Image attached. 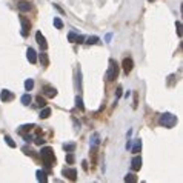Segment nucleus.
I'll use <instances>...</instances> for the list:
<instances>
[{
	"instance_id": "obj_1",
	"label": "nucleus",
	"mask_w": 183,
	"mask_h": 183,
	"mask_svg": "<svg viewBox=\"0 0 183 183\" xmlns=\"http://www.w3.org/2000/svg\"><path fill=\"white\" fill-rule=\"evenodd\" d=\"M40 159L45 165V171L48 174H51V166L55 163V155H54V149L51 146H45L40 149Z\"/></svg>"
},
{
	"instance_id": "obj_2",
	"label": "nucleus",
	"mask_w": 183,
	"mask_h": 183,
	"mask_svg": "<svg viewBox=\"0 0 183 183\" xmlns=\"http://www.w3.org/2000/svg\"><path fill=\"white\" fill-rule=\"evenodd\" d=\"M159 125L165 126V128H174L177 125V117L174 114H171V112H163L159 117Z\"/></svg>"
},
{
	"instance_id": "obj_3",
	"label": "nucleus",
	"mask_w": 183,
	"mask_h": 183,
	"mask_svg": "<svg viewBox=\"0 0 183 183\" xmlns=\"http://www.w3.org/2000/svg\"><path fill=\"white\" fill-rule=\"evenodd\" d=\"M119 65H117V62L115 60H109V68H108V73H106V79H108V82H114L117 77H119Z\"/></svg>"
},
{
	"instance_id": "obj_4",
	"label": "nucleus",
	"mask_w": 183,
	"mask_h": 183,
	"mask_svg": "<svg viewBox=\"0 0 183 183\" xmlns=\"http://www.w3.org/2000/svg\"><path fill=\"white\" fill-rule=\"evenodd\" d=\"M20 23H22V36L26 37L28 34H29V31H31V22H29L26 17L20 16Z\"/></svg>"
},
{
	"instance_id": "obj_5",
	"label": "nucleus",
	"mask_w": 183,
	"mask_h": 183,
	"mask_svg": "<svg viewBox=\"0 0 183 183\" xmlns=\"http://www.w3.org/2000/svg\"><path fill=\"white\" fill-rule=\"evenodd\" d=\"M62 174H63L68 180H71V182H75V180H77V169H74V168H63Z\"/></svg>"
},
{
	"instance_id": "obj_6",
	"label": "nucleus",
	"mask_w": 183,
	"mask_h": 183,
	"mask_svg": "<svg viewBox=\"0 0 183 183\" xmlns=\"http://www.w3.org/2000/svg\"><path fill=\"white\" fill-rule=\"evenodd\" d=\"M122 68H123V73L125 74L131 73V71H132V68H134V62H132V58L125 57V58H123V62H122Z\"/></svg>"
},
{
	"instance_id": "obj_7",
	"label": "nucleus",
	"mask_w": 183,
	"mask_h": 183,
	"mask_svg": "<svg viewBox=\"0 0 183 183\" xmlns=\"http://www.w3.org/2000/svg\"><path fill=\"white\" fill-rule=\"evenodd\" d=\"M36 40H37V43H38V46H40L42 51H46V49H48V43H46L45 37H43V34H42L40 31L36 33Z\"/></svg>"
},
{
	"instance_id": "obj_8",
	"label": "nucleus",
	"mask_w": 183,
	"mask_h": 183,
	"mask_svg": "<svg viewBox=\"0 0 183 183\" xmlns=\"http://www.w3.org/2000/svg\"><path fill=\"white\" fill-rule=\"evenodd\" d=\"M26 57H28V60H29V63H33V65H36L37 63V53L34 48H28L26 49Z\"/></svg>"
},
{
	"instance_id": "obj_9",
	"label": "nucleus",
	"mask_w": 183,
	"mask_h": 183,
	"mask_svg": "<svg viewBox=\"0 0 183 183\" xmlns=\"http://www.w3.org/2000/svg\"><path fill=\"white\" fill-rule=\"evenodd\" d=\"M14 99V94L11 91H8V89H3V91L0 92V100L2 102H5V103H8V102H11Z\"/></svg>"
},
{
	"instance_id": "obj_10",
	"label": "nucleus",
	"mask_w": 183,
	"mask_h": 183,
	"mask_svg": "<svg viewBox=\"0 0 183 183\" xmlns=\"http://www.w3.org/2000/svg\"><path fill=\"white\" fill-rule=\"evenodd\" d=\"M140 168H142V157L140 155H135L132 159V162H131V169L132 171H139Z\"/></svg>"
},
{
	"instance_id": "obj_11",
	"label": "nucleus",
	"mask_w": 183,
	"mask_h": 183,
	"mask_svg": "<svg viewBox=\"0 0 183 183\" xmlns=\"http://www.w3.org/2000/svg\"><path fill=\"white\" fill-rule=\"evenodd\" d=\"M17 6H18V11H22V13H28V11L33 9V5L28 3V2H25V0H20V3H18Z\"/></svg>"
},
{
	"instance_id": "obj_12",
	"label": "nucleus",
	"mask_w": 183,
	"mask_h": 183,
	"mask_svg": "<svg viewBox=\"0 0 183 183\" xmlns=\"http://www.w3.org/2000/svg\"><path fill=\"white\" fill-rule=\"evenodd\" d=\"M43 94H45L46 97H49V99H54L55 95H57V89L53 88V86H48V85H46V86L43 88Z\"/></svg>"
},
{
	"instance_id": "obj_13",
	"label": "nucleus",
	"mask_w": 183,
	"mask_h": 183,
	"mask_svg": "<svg viewBox=\"0 0 183 183\" xmlns=\"http://www.w3.org/2000/svg\"><path fill=\"white\" fill-rule=\"evenodd\" d=\"M36 175H37V180L38 182H42V183H46L48 182V172L46 171H43V169H38L36 172Z\"/></svg>"
},
{
	"instance_id": "obj_14",
	"label": "nucleus",
	"mask_w": 183,
	"mask_h": 183,
	"mask_svg": "<svg viewBox=\"0 0 183 183\" xmlns=\"http://www.w3.org/2000/svg\"><path fill=\"white\" fill-rule=\"evenodd\" d=\"M142 149V139H135L134 145H131V152L132 154H139Z\"/></svg>"
},
{
	"instance_id": "obj_15",
	"label": "nucleus",
	"mask_w": 183,
	"mask_h": 183,
	"mask_svg": "<svg viewBox=\"0 0 183 183\" xmlns=\"http://www.w3.org/2000/svg\"><path fill=\"white\" fill-rule=\"evenodd\" d=\"M49 115H51V108H48V106H43V109L40 111V114H38L40 119H48Z\"/></svg>"
},
{
	"instance_id": "obj_16",
	"label": "nucleus",
	"mask_w": 183,
	"mask_h": 183,
	"mask_svg": "<svg viewBox=\"0 0 183 183\" xmlns=\"http://www.w3.org/2000/svg\"><path fill=\"white\" fill-rule=\"evenodd\" d=\"M33 128H34V125H33V123H29V125H23L22 128H18V129H17V132L20 134V135H23L25 132H29V131H31Z\"/></svg>"
},
{
	"instance_id": "obj_17",
	"label": "nucleus",
	"mask_w": 183,
	"mask_h": 183,
	"mask_svg": "<svg viewBox=\"0 0 183 183\" xmlns=\"http://www.w3.org/2000/svg\"><path fill=\"white\" fill-rule=\"evenodd\" d=\"M40 63L43 66H48L49 65V58H48V54L46 53H40Z\"/></svg>"
},
{
	"instance_id": "obj_18",
	"label": "nucleus",
	"mask_w": 183,
	"mask_h": 183,
	"mask_svg": "<svg viewBox=\"0 0 183 183\" xmlns=\"http://www.w3.org/2000/svg\"><path fill=\"white\" fill-rule=\"evenodd\" d=\"M126 183H134V182H137V175L135 174H132V172H129V174H126L125 175V179H123Z\"/></svg>"
},
{
	"instance_id": "obj_19",
	"label": "nucleus",
	"mask_w": 183,
	"mask_h": 183,
	"mask_svg": "<svg viewBox=\"0 0 183 183\" xmlns=\"http://www.w3.org/2000/svg\"><path fill=\"white\" fill-rule=\"evenodd\" d=\"M75 106H77L80 111H85V105H83V100H82V97H80V95H77V97H75Z\"/></svg>"
},
{
	"instance_id": "obj_20",
	"label": "nucleus",
	"mask_w": 183,
	"mask_h": 183,
	"mask_svg": "<svg viewBox=\"0 0 183 183\" xmlns=\"http://www.w3.org/2000/svg\"><path fill=\"white\" fill-rule=\"evenodd\" d=\"M20 100H22V103H23L25 106H28V105L31 103V100H33V99H31V95H29V94H25V95H22V99H20Z\"/></svg>"
},
{
	"instance_id": "obj_21",
	"label": "nucleus",
	"mask_w": 183,
	"mask_h": 183,
	"mask_svg": "<svg viewBox=\"0 0 183 183\" xmlns=\"http://www.w3.org/2000/svg\"><path fill=\"white\" fill-rule=\"evenodd\" d=\"M25 88H26V91H31V89L34 88V80H33V79L25 80Z\"/></svg>"
},
{
	"instance_id": "obj_22",
	"label": "nucleus",
	"mask_w": 183,
	"mask_h": 183,
	"mask_svg": "<svg viewBox=\"0 0 183 183\" xmlns=\"http://www.w3.org/2000/svg\"><path fill=\"white\" fill-rule=\"evenodd\" d=\"M99 40H100V38L97 36H89L86 38V43H88V45H95V43H99Z\"/></svg>"
},
{
	"instance_id": "obj_23",
	"label": "nucleus",
	"mask_w": 183,
	"mask_h": 183,
	"mask_svg": "<svg viewBox=\"0 0 183 183\" xmlns=\"http://www.w3.org/2000/svg\"><path fill=\"white\" fill-rule=\"evenodd\" d=\"M74 149H75V143H65V145H63V151L73 152Z\"/></svg>"
},
{
	"instance_id": "obj_24",
	"label": "nucleus",
	"mask_w": 183,
	"mask_h": 183,
	"mask_svg": "<svg viewBox=\"0 0 183 183\" xmlns=\"http://www.w3.org/2000/svg\"><path fill=\"white\" fill-rule=\"evenodd\" d=\"M53 23H54V26L57 28V29H62V28H63V22H62V20H60L58 17H54Z\"/></svg>"
},
{
	"instance_id": "obj_25",
	"label": "nucleus",
	"mask_w": 183,
	"mask_h": 183,
	"mask_svg": "<svg viewBox=\"0 0 183 183\" xmlns=\"http://www.w3.org/2000/svg\"><path fill=\"white\" fill-rule=\"evenodd\" d=\"M5 142H6V145L9 148H16V142H14L9 135H5Z\"/></svg>"
},
{
	"instance_id": "obj_26",
	"label": "nucleus",
	"mask_w": 183,
	"mask_h": 183,
	"mask_svg": "<svg viewBox=\"0 0 183 183\" xmlns=\"http://www.w3.org/2000/svg\"><path fill=\"white\" fill-rule=\"evenodd\" d=\"M83 42H85V36H82V34H75L73 43H83Z\"/></svg>"
},
{
	"instance_id": "obj_27",
	"label": "nucleus",
	"mask_w": 183,
	"mask_h": 183,
	"mask_svg": "<svg viewBox=\"0 0 183 183\" xmlns=\"http://www.w3.org/2000/svg\"><path fill=\"white\" fill-rule=\"evenodd\" d=\"M36 100H37V105H38V106H46V102H45V99H43L42 95H37Z\"/></svg>"
},
{
	"instance_id": "obj_28",
	"label": "nucleus",
	"mask_w": 183,
	"mask_h": 183,
	"mask_svg": "<svg viewBox=\"0 0 183 183\" xmlns=\"http://www.w3.org/2000/svg\"><path fill=\"white\" fill-rule=\"evenodd\" d=\"M66 163H68V165H73L74 163V154L73 152H69V154L66 155Z\"/></svg>"
},
{
	"instance_id": "obj_29",
	"label": "nucleus",
	"mask_w": 183,
	"mask_h": 183,
	"mask_svg": "<svg viewBox=\"0 0 183 183\" xmlns=\"http://www.w3.org/2000/svg\"><path fill=\"white\" fill-rule=\"evenodd\" d=\"M175 28H177L179 37H182V22H175Z\"/></svg>"
},
{
	"instance_id": "obj_30",
	"label": "nucleus",
	"mask_w": 183,
	"mask_h": 183,
	"mask_svg": "<svg viewBox=\"0 0 183 183\" xmlns=\"http://www.w3.org/2000/svg\"><path fill=\"white\" fill-rule=\"evenodd\" d=\"M34 139H36V140H34L36 145H38V146H40V145H45V139H42V137H34Z\"/></svg>"
},
{
	"instance_id": "obj_31",
	"label": "nucleus",
	"mask_w": 183,
	"mask_h": 183,
	"mask_svg": "<svg viewBox=\"0 0 183 183\" xmlns=\"http://www.w3.org/2000/svg\"><path fill=\"white\" fill-rule=\"evenodd\" d=\"M120 95H122V86H119V88L115 89V100H119Z\"/></svg>"
},
{
	"instance_id": "obj_32",
	"label": "nucleus",
	"mask_w": 183,
	"mask_h": 183,
	"mask_svg": "<svg viewBox=\"0 0 183 183\" xmlns=\"http://www.w3.org/2000/svg\"><path fill=\"white\" fill-rule=\"evenodd\" d=\"M33 139H34V137H33L31 134H23V140H25V142H31Z\"/></svg>"
},
{
	"instance_id": "obj_33",
	"label": "nucleus",
	"mask_w": 183,
	"mask_h": 183,
	"mask_svg": "<svg viewBox=\"0 0 183 183\" xmlns=\"http://www.w3.org/2000/svg\"><path fill=\"white\" fill-rule=\"evenodd\" d=\"M23 152H25L26 155H33V149H31V148H28V146L23 148Z\"/></svg>"
},
{
	"instance_id": "obj_34",
	"label": "nucleus",
	"mask_w": 183,
	"mask_h": 183,
	"mask_svg": "<svg viewBox=\"0 0 183 183\" xmlns=\"http://www.w3.org/2000/svg\"><path fill=\"white\" fill-rule=\"evenodd\" d=\"M137 102H139V95H137V94H134V105H132V108H134V109L137 108Z\"/></svg>"
},
{
	"instance_id": "obj_35",
	"label": "nucleus",
	"mask_w": 183,
	"mask_h": 183,
	"mask_svg": "<svg viewBox=\"0 0 183 183\" xmlns=\"http://www.w3.org/2000/svg\"><path fill=\"white\" fill-rule=\"evenodd\" d=\"M82 166H83V169H85V171H88V162H86V160H83V162H82Z\"/></svg>"
},
{
	"instance_id": "obj_36",
	"label": "nucleus",
	"mask_w": 183,
	"mask_h": 183,
	"mask_svg": "<svg viewBox=\"0 0 183 183\" xmlns=\"http://www.w3.org/2000/svg\"><path fill=\"white\" fill-rule=\"evenodd\" d=\"M111 37H112V34H106V37H105L106 43H109V42H111Z\"/></svg>"
},
{
	"instance_id": "obj_37",
	"label": "nucleus",
	"mask_w": 183,
	"mask_h": 183,
	"mask_svg": "<svg viewBox=\"0 0 183 183\" xmlns=\"http://www.w3.org/2000/svg\"><path fill=\"white\" fill-rule=\"evenodd\" d=\"M131 145H132V143L128 140V143H126V149H131Z\"/></svg>"
},
{
	"instance_id": "obj_38",
	"label": "nucleus",
	"mask_w": 183,
	"mask_h": 183,
	"mask_svg": "<svg viewBox=\"0 0 183 183\" xmlns=\"http://www.w3.org/2000/svg\"><path fill=\"white\" fill-rule=\"evenodd\" d=\"M148 2H151V3H152V2H154V0H148Z\"/></svg>"
}]
</instances>
